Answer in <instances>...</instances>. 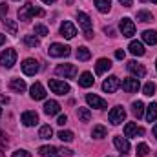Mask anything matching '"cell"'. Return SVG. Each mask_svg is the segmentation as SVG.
Returning <instances> with one entry per match:
<instances>
[{
    "instance_id": "obj_1",
    "label": "cell",
    "mask_w": 157,
    "mask_h": 157,
    "mask_svg": "<svg viewBox=\"0 0 157 157\" xmlns=\"http://www.w3.org/2000/svg\"><path fill=\"white\" fill-rule=\"evenodd\" d=\"M35 15H37V17H44V11H42L40 7H37V6H33L31 2H26V4L18 9V18L24 20V22L31 20Z\"/></svg>"
},
{
    "instance_id": "obj_2",
    "label": "cell",
    "mask_w": 157,
    "mask_h": 157,
    "mask_svg": "<svg viewBox=\"0 0 157 157\" xmlns=\"http://www.w3.org/2000/svg\"><path fill=\"white\" fill-rule=\"evenodd\" d=\"M49 55L51 57H70V53H71V48L70 46H64V44H59V42H55V44H51L49 46Z\"/></svg>"
},
{
    "instance_id": "obj_3",
    "label": "cell",
    "mask_w": 157,
    "mask_h": 157,
    "mask_svg": "<svg viewBox=\"0 0 157 157\" xmlns=\"http://www.w3.org/2000/svg\"><path fill=\"white\" fill-rule=\"evenodd\" d=\"M17 62V51L15 49H4L2 55H0V64L4 68H13V64Z\"/></svg>"
},
{
    "instance_id": "obj_4",
    "label": "cell",
    "mask_w": 157,
    "mask_h": 157,
    "mask_svg": "<svg viewBox=\"0 0 157 157\" xmlns=\"http://www.w3.org/2000/svg\"><path fill=\"white\" fill-rule=\"evenodd\" d=\"M77 18H78V24H80L82 29H84V37H86V39H91V37H93V33H91V18H90L86 13H82V11L77 13Z\"/></svg>"
},
{
    "instance_id": "obj_5",
    "label": "cell",
    "mask_w": 157,
    "mask_h": 157,
    "mask_svg": "<svg viewBox=\"0 0 157 157\" xmlns=\"http://www.w3.org/2000/svg\"><path fill=\"white\" fill-rule=\"evenodd\" d=\"M49 90L57 95H66L70 93V84H66L64 80H57V78H51L49 80Z\"/></svg>"
},
{
    "instance_id": "obj_6",
    "label": "cell",
    "mask_w": 157,
    "mask_h": 157,
    "mask_svg": "<svg viewBox=\"0 0 157 157\" xmlns=\"http://www.w3.org/2000/svg\"><path fill=\"white\" fill-rule=\"evenodd\" d=\"M55 73L60 75V77H64V78H73L77 75V68L73 64H59L57 70H55Z\"/></svg>"
},
{
    "instance_id": "obj_7",
    "label": "cell",
    "mask_w": 157,
    "mask_h": 157,
    "mask_svg": "<svg viewBox=\"0 0 157 157\" xmlns=\"http://www.w3.org/2000/svg\"><path fill=\"white\" fill-rule=\"evenodd\" d=\"M86 102H88L91 108H97V110H104V108L108 106V102H106L104 99H101L99 95H95V93H88V95H86Z\"/></svg>"
},
{
    "instance_id": "obj_8",
    "label": "cell",
    "mask_w": 157,
    "mask_h": 157,
    "mask_svg": "<svg viewBox=\"0 0 157 157\" xmlns=\"http://www.w3.org/2000/svg\"><path fill=\"white\" fill-rule=\"evenodd\" d=\"M121 33H122V37H133L135 35V24L130 20V18H122L121 20Z\"/></svg>"
},
{
    "instance_id": "obj_9",
    "label": "cell",
    "mask_w": 157,
    "mask_h": 157,
    "mask_svg": "<svg viewBox=\"0 0 157 157\" xmlns=\"http://www.w3.org/2000/svg\"><path fill=\"white\" fill-rule=\"evenodd\" d=\"M108 119H110L112 124H121V122L126 119V112H124V108H121V106L113 108V110L108 113Z\"/></svg>"
},
{
    "instance_id": "obj_10",
    "label": "cell",
    "mask_w": 157,
    "mask_h": 157,
    "mask_svg": "<svg viewBox=\"0 0 157 157\" xmlns=\"http://www.w3.org/2000/svg\"><path fill=\"white\" fill-rule=\"evenodd\" d=\"M139 88H141V82H139V78L137 77L124 78V80H122V90H124L126 93H135Z\"/></svg>"
},
{
    "instance_id": "obj_11",
    "label": "cell",
    "mask_w": 157,
    "mask_h": 157,
    "mask_svg": "<svg viewBox=\"0 0 157 157\" xmlns=\"http://www.w3.org/2000/svg\"><path fill=\"white\" fill-rule=\"evenodd\" d=\"M119 86H121V80H119V77H115V75L108 77L104 82H102V90H104L106 93H113V91H117Z\"/></svg>"
},
{
    "instance_id": "obj_12",
    "label": "cell",
    "mask_w": 157,
    "mask_h": 157,
    "mask_svg": "<svg viewBox=\"0 0 157 157\" xmlns=\"http://www.w3.org/2000/svg\"><path fill=\"white\" fill-rule=\"evenodd\" d=\"M22 71H24L26 75H35V73L39 71V60H35V59H26V60L22 62Z\"/></svg>"
},
{
    "instance_id": "obj_13",
    "label": "cell",
    "mask_w": 157,
    "mask_h": 157,
    "mask_svg": "<svg viewBox=\"0 0 157 157\" xmlns=\"http://www.w3.org/2000/svg\"><path fill=\"white\" fill-rule=\"evenodd\" d=\"M60 35L70 40V39H73V37L77 35V29H75V26H73L70 20H64V22L60 24Z\"/></svg>"
},
{
    "instance_id": "obj_14",
    "label": "cell",
    "mask_w": 157,
    "mask_h": 157,
    "mask_svg": "<svg viewBox=\"0 0 157 157\" xmlns=\"http://www.w3.org/2000/svg\"><path fill=\"white\" fill-rule=\"evenodd\" d=\"M128 71H130V73H133L137 78H141V77H144V75H146L144 66H143V64H139V62H135V60H130V62H128Z\"/></svg>"
},
{
    "instance_id": "obj_15",
    "label": "cell",
    "mask_w": 157,
    "mask_h": 157,
    "mask_svg": "<svg viewBox=\"0 0 157 157\" xmlns=\"http://www.w3.org/2000/svg\"><path fill=\"white\" fill-rule=\"evenodd\" d=\"M31 99H35V101L46 99V90H44V86H42L40 82H35V84L31 86Z\"/></svg>"
},
{
    "instance_id": "obj_16",
    "label": "cell",
    "mask_w": 157,
    "mask_h": 157,
    "mask_svg": "<svg viewBox=\"0 0 157 157\" xmlns=\"http://www.w3.org/2000/svg\"><path fill=\"white\" fill-rule=\"evenodd\" d=\"M110 68H112V60H110V59H99L97 64H95V73H97V75H102V73H106Z\"/></svg>"
},
{
    "instance_id": "obj_17",
    "label": "cell",
    "mask_w": 157,
    "mask_h": 157,
    "mask_svg": "<svg viewBox=\"0 0 157 157\" xmlns=\"http://www.w3.org/2000/svg\"><path fill=\"white\" fill-rule=\"evenodd\" d=\"M39 154H40L42 157H60L59 148H55V146H51V144L40 146V148H39Z\"/></svg>"
},
{
    "instance_id": "obj_18",
    "label": "cell",
    "mask_w": 157,
    "mask_h": 157,
    "mask_svg": "<svg viewBox=\"0 0 157 157\" xmlns=\"http://www.w3.org/2000/svg\"><path fill=\"white\" fill-rule=\"evenodd\" d=\"M128 49H130V53L135 55V57H143V55H144V46H143V42H139V40H132L130 46H128Z\"/></svg>"
},
{
    "instance_id": "obj_19",
    "label": "cell",
    "mask_w": 157,
    "mask_h": 157,
    "mask_svg": "<svg viewBox=\"0 0 157 157\" xmlns=\"http://www.w3.org/2000/svg\"><path fill=\"white\" fill-rule=\"evenodd\" d=\"M39 122V115L35 112H24L22 113V124L24 126H35Z\"/></svg>"
},
{
    "instance_id": "obj_20",
    "label": "cell",
    "mask_w": 157,
    "mask_h": 157,
    "mask_svg": "<svg viewBox=\"0 0 157 157\" xmlns=\"http://www.w3.org/2000/svg\"><path fill=\"white\" fill-rule=\"evenodd\" d=\"M59 112H60V104L57 101H48L44 104V113L46 115H57Z\"/></svg>"
},
{
    "instance_id": "obj_21",
    "label": "cell",
    "mask_w": 157,
    "mask_h": 157,
    "mask_svg": "<svg viewBox=\"0 0 157 157\" xmlns=\"http://www.w3.org/2000/svg\"><path fill=\"white\" fill-rule=\"evenodd\" d=\"M113 144L121 154H128L130 152V143L124 139V137H113Z\"/></svg>"
},
{
    "instance_id": "obj_22",
    "label": "cell",
    "mask_w": 157,
    "mask_h": 157,
    "mask_svg": "<svg viewBox=\"0 0 157 157\" xmlns=\"http://www.w3.org/2000/svg\"><path fill=\"white\" fill-rule=\"evenodd\" d=\"M9 88H11V91H15V93H22V91L26 90V82H24L22 78H11Z\"/></svg>"
},
{
    "instance_id": "obj_23",
    "label": "cell",
    "mask_w": 157,
    "mask_h": 157,
    "mask_svg": "<svg viewBox=\"0 0 157 157\" xmlns=\"http://www.w3.org/2000/svg\"><path fill=\"white\" fill-rule=\"evenodd\" d=\"M137 133H143V130L137 128L135 122H128V124L124 126V137H135Z\"/></svg>"
},
{
    "instance_id": "obj_24",
    "label": "cell",
    "mask_w": 157,
    "mask_h": 157,
    "mask_svg": "<svg viewBox=\"0 0 157 157\" xmlns=\"http://www.w3.org/2000/svg\"><path fill=\"white\" fill-rule=\"evenodd\" d=\"M93 75L90 73V71H84L80 77H78V86H82V88H90V86H93Z\"/></svg>"
},
{
    "instance_id": "obj_25",
    "label": "cell",
    "mask_w": 157,
    "mask_h": 157,
    "mask_svg": "<svg viewBox=\"0 0 157 157\" xmlns=\"http://www.w3.org/2000/svg\"><path fill=\"white\" fill-rule=\"evenodd\" d=\"M143 40H144L146 44H150V46L157 44V31H154V29H146V31L143 33Z\"/></svg>"
},
{
    "instance_id": "obj_26",
    "label": "cell",
    "mask_w": 157,
    "mask_h": 157,
    "mask_svg": "<svg viewBox=\"0 0 157 157\" xmlns=\"http://www.w3.org/2000/svg\"><path fill=\"white\" fill-rule=\"evenodd\" d=\"M146 121L148 122H155L157 121V102H152L146 108Z\"/></svg>"
},
{
    "instance_id": "obj_27",
    "label": "cell",
    "mask_w": 157,
    "mask_h": 157,
    "mask_svg": "<svg viewBox=\"0 0 157 157\" xmlns=\"http://www.w3.org/2000/svg\"><path fill=\"white\" fill-rule=\"evenodd\" d=\"M95 6L101 13H108L112 9V0H95Z\"/></svg>"
},
{
    "instance_id": "obj_28",
    "label": "cell",
    "mask_w": 157,
    "mask_h": 157,
    "mask_svg": "<svg viewBox=\"0 0 157 157\" xmlns=\"http://www.w3.org/2000/svg\"><path fill=\"white\" fill-rule=\"evenodd\" d=\"M132 113L135 115V117H143V113H144V104L141 102V101H135L133 104H132Z\"/></svg>"
},
{
    "instance_id": "obj_29",
    "label": "cell",
    "mask_w": 157,
    "mask_h": 157,
    "mask_svg": "<svg viewBox=\"0 0 157 157\" xmlns=\"http://www.w3.org/2000/svg\"><path fill=\"white\" fill-rule=\"evenodd\" d=\"M90 57H91V53H90V49H88L86 46H80L77 49V59L78 60L84 62V60H90Z\"/></svg>"
},
{
    "instance_id": "obj_30",
    "label": "cell",
    "mask_w": 157,
    "mask_h": 157,
    "mask_svg": "<svg viewBox=\"0 0 157 157\" xmlns=\"http://www.w3.org/2000/svg\"><path fill=\"white\" fill-rule=\"evenodd\" d=\"M77 115H78V119H80V122H90V119H91V112H90L88 108H78Z\"/></svg>"
},
{
    "instance_id": "obj_31",
    "label": "cell",
    "mask_w": 157,
    "mask_h": 157,
    "mask_svg": "<svg viewBox=\"0 0 157 157\" xmlns=\"http://www.w3.org/2000/svg\"><path fill=\"white\" fill-rule=\"evenodd\" d=\"M91 135H93L95 139H104V137H106V128H104L102 124H99V126H95V128H93Z\"/></svg>"
},
{
    "instance_id": "obj_32",
    "label": "cell",
    "mask_w": 157,
    "mask_h": 157,
    "mask_svg": "<svg viewBox=\"0 0 157 157\" xmlns=\"http://www.w3.org/2000/svg\"><path fill=\"white\" fill-rule=\"evenodd\" d=\"M51 135H53V130H51V126H49V124H46V126H42V128H40V132H39L40 139H49Z\"/></svg>"
},
{
    "instance_id": "obj_33",
    "label": "cell",
    "mask_w": 157,
    "mask_h": 157,
    "mask_svg": "<svg viewBox=\"0 0 157 157\" xmlns=\"http://www.w3.org/2000/svg\"><path fill=\"white\" fill-rule=\"evenodd\" d=\"M24 44L29 46V48H37V46L40 44V40L37 39L35 35H26V37H24Z\"/></svg>"
},
{
    "instance_id": "obj_34",
    "label": "cell",
    "mask_w": 157,
    "mask_h": 157,
    "mask_svg": "<svg viewBox=\"0 0 157 157\" xmlns=\"http://www.w3.org/2000/svg\"><path fill=\"white\" fill-rule=\"evenodd\" d=\"M143 93H144L146 97H152V95L155 93V84H154V82H146V84L143 86Z\"/></svg>"
},
{
    "instance_id": "obj_35",
    "label": "cell",
    "mask_w": 157,
    "mask_h": 157,
    "mask_svg": "<svg viewBox=\"0 0 157 157\" xmlns=\"http://www.w3.org/2000/svg\"><path fill=\"white\" fill-rule=\"evenodd\" d=\"M152 13L150 11H139L137 13V20H141V22H152Z\"/></svg>"
},
{
    "instance_id": "obj_36",
    "label": "cell",
    "mask_w": 157,
    "mask_h": 157,
    "mask_svg": "<svg viewBox=\"0 0 157 157\" xmlns=\"http://www.w3.org/2000/svg\"><path fill=\"white\" fill-rule=\"evenodd\" d=\"M59 139L62 143H70V141H73V133L68 130H62V132H59Z\"/></svg>"
},
{
    "instance_id": "obj_37",
    "label": "cell",
    "mask_w": 157,
    "mask_h": 157,
    "mask_svg": "<svg viewBox=\"0 0 157 157\" xmlns=\"http://www.w3.org/2000/svg\"><path fill=\"white\" fill-rule=\"evenodd\" d=\"M148 152H150L148 144H144V143L137 144V155H139V157H146V155H148Z\"/></svg>"
},
{
    "instance_id": "obj_38",
    "label": "cell",
    "mask_w": 157,
    "mask_h": 157,
    "mask_svg": "<svg viewBox=\"0 0 157 157\" xmlns=\"http://www.w3.org/2000/svg\"><path fill=\"white\" fill-rule=\"evenodd\" d=\"M4 26L9 29L11 35H17V22H15V20H7V18H6V20H4Z\"/></svg>"
},
{
    "instance_id": "obj_39",
    "label": "cell",
    "mask_w": 157,
    "mask_h": 157,
    "mask_svg": "<svg viewBox=\"0 0 157 157\" xmlns=\"http://www.w3.org/2000/svg\"><path fill=\"white\" fill-rule=\"evenodd\" d=\"M35 35L46 37V35H49V29H48L46 26H42V24H37V26H35Z\"/></svg>"
},
{
    "instance_id": "obj_40",
    "label": "cell",
    "mask_w": 157,
    "mask_h": 157,
    "mask_svg": "<svg viewBox=\"0 0 157 157\" xmlns=\"http://www.w3.org/2000/svg\"><path fill=\"white\" fill-rule=\"evenodd\" d=\"M11 157H31V155H29V152H26V150H17V152H13Z\"/></svg>"
},
{
    "instance_id": "obj_41",
    "label": "cell",
    "mask_w": 157,
    "mask_h": 157,
    "mask_svg": "<svg viewBox=\"0 0 157 157\" xmlns=\"http://www.w3.org/2000/svg\"><path fill=\"white\" fill-rule=\"evenodd\" d=\"M59 152H60V157H70L73 154V150H70V148H60Z\"/></svg>"
},
{
    "instance_id": "obj_42",
    "label": "cell",
    "mask_w": 157,
    "mask_h": 157,
    "mask_svg": "<svg viewBox=\"0 0 157 157\" xmlns=\"http://www.w3.org/2000/svg\"><path fill=\"white\" fill-rule=\"evenodd\" d=\"M66 122H68V117L66 115H60V117L57 119V124H60V126H64Z\"/></svg>"
},
{
    "instance_id": "obj_43",
    "label": "cell",
    "mask_w": 157,
    "mask_h": 157,
    "mask_svg": "<svg viewBox=\"0 0 157 157\" xmlns=\"http://www.w3.org/2000/svg\"><path fill=\"white\" fill-rule=\"evenodd\" d=\"M119 2H121V4H122L124 7H130V6L133 4V0H119Z\"/></svg>"
},
{
    "instance_id": "obj_44",
    "label": "cell",
    "mask_w": 157,
    "mask_h": 157,
    "mask_svg": "<svg viewBox=\"0 0 157 157\" xmlns=\"http://www.w3.org/2000/svg\"><path fill=\"white\" fill-rule=\"evenodd\" d=\"M115 57H117L119 60H121V59H124V51H122V49H117V51H115Z\"/></svg>"
},
{
    "instance_id": "obj_45",
    "label": "cell",
    "mask_w": 157,
    "mask_h": 157,
    "mask_svg": "<svg viewBox=\"0 0 157 157\" xmlns=\"http://www.w3.org/2000/svg\"><path fill=\"white\" fill-rule=\"evenodd\" d=\"M7 9H9V7H7V4L4 2V4H2V7H0V13H2V15H6V13H7Z\"/></svg>"
},
{
    "instance_id": "obj_46",
    "label": "cell",
    "mask_w": 157,
    "mask_h": 157,
    "mask_svg": "<svg viewBox=\"0 0 157 157\" xmlns=\"http://www.w3.org/2000/svg\"><path fill=\"white\" fill-rule=\"evenodd\" d=\"M4 42H6V35H2V33H0V46H2Z\"/></svg>"
},
{
    "instance_id": "obj_47",
    "label": "cell",
    "mask_w": 157,
    "mask_h": 157,
    "mask_svg": "<svg viewBox=\"0 0 157 157\" xmlns=\"http://www.w3.org/2000/svg\"><path fill=\"white\" fill-rule=\"evenodd\" d=\"M42 2H44V4H55L57 0H42Z\"/></svg>"
},
{
    "instance_id": "obj_48",
    "label": "cell",
    "mask_w": 157,
    "mask_h": 157,
    "mask_svg": "<svg viewBox=\"0 0 157 157\" xmlns=\"http://www.w3.org/2000/svg\"><path fill=\"white\" fill-rule=\"evenodd\" d=\"M154 135H155V137H157V124H155V126H154Z\"/></svg>"
},
{
    "instance_id": "obj_49",
    "label": "cell",
    "mask_w": 157,
    "mask_h": 157,
    "mask_svg": "<svg viewBox=\"0 0 157 157\" xmlns=\"http://www.w3.org/2000/svg\"><path fill=\"white\" fill-rule=\"evenodd\" d=\"M152 2H154V4H157V0H152Z\"/></svg>"
},
{
    "instance_id": "obj_50",
    "label": "cell",
    "mask_w": 157,
    "mask_h": 157,
    "mask_svg": "<svg viewBox=\"0 0 157 157\" xmlns=\"http://www.w3.org/2000/svg\"><path fill=\"white\" fill-rule=\"evenodd\" d=\"M0 115H2V108H0Z\"/></svg>"
},
{
    "instance_id": "obj_51",
    "label": "cell",
    "mask_w": 157,
    "mask_h": 157,
    "mask_svg": "<svg viewBox=\"0 0 157 157\" xmlns=\"http://www.w3.org/2000/svg\"><path fill=\"white\" fill-rule=\"evenodd\" d=\"M155 68H157V62H155Z\"/></svg>"
}]
</instances>
